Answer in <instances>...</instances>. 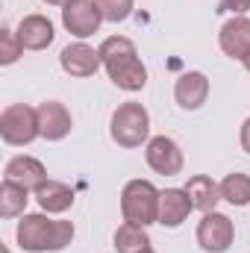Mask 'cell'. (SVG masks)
I'll return each instance as SVG.
<instances>
[{
  "label": "cell",
  "mask_w": 250,
  "mask_h": 253,
  "mask_svg": "<svg viewBox=\"0 0 250 253\" xmlns=\"http://www.w3.org/2000/svg\"><path fill=\"white\" fill-rule=\"evenodd\" d=\"M62 24L71 36L88 39V36H94L100 30L103 15H100V9H97L94 0H71V3L62 6Z\"/></svg>",
  "instance_id": "cell-7"
},
{
  "label": "cell",
  "mask_w": 250,
  "mask_h": 253,
  "mask_svg": "<svg viewBox=\"0 0 250 253\" xmlns=\"http://www.w3.org/2000/svg\"><path fill=\"white\" fill-rule=\"evenodd\" d=\"M59 65H62V71L68 77L83 80V77H94L97 68L103 65V59H100V50L88 47L85 42H77V44H68L59 53Z\"/></svg>",
  "instance_id": "cell-9"
},
{
  "label": "cell",
  "mask_w": 250,
  "mask_h": 253,
  "mask_svg": "<svg viewBox=\"0 0 250 253\" xmlns=\"http://www.w3.org/2000/svg\"><path fill=\"white\" fill-rule=\"evenodd\" d=\"M109 135L118 147H141L150 135V115L141 103L129 100L121 103L115 112H112V121H109Z\"/></svg>",
  "instance_id": "cell-3"
},
{
  "label": "cell",
  "mask_w": 250,
  "mask_h": 253,
  "mask_svg": "<svg viewBox=\"0 0 250 253\" xmlns=\"http://www.w3.org/2000/svg\"><path fill=\"white\" fill-rule=\"evenodd\" d=\"M21 53H24V44H21L18 33L3 27L0 30V65H15L21 59Z\"/></svg>",
  "instance_id": "cell-22"
},
{
  "label": "cell",
  "mask_w": 250,
  "mask_h": 253,
  "mask_svg": "<svg viewBox=\"0 0 250 253\" xmlns=\"http://www.w3.org/2000/svg\"><path fill=\"white\" fill-rule=\"evenodd\" d=\"M218 44H221V50H224L230 59L245 62L250 56V18L248 15H233V18L221 27Z\"/></svg>",
  "instance_id": "cell-8"
},
{
  "label": "cell",
  "mask_w": 250,
  "mask_h": 253,
  "mask_svg": "<svg viewBox=\"0 0 250 253\" xmlns=\"http://www.w3.org/2000/svg\"><path fill=\"white\" fill-rule=\"evenodd\" d=\"M115 251L118 253H144L150 251V236H147V227H138V224H129L124 221L115 233Z\"/></svg>",
  "instance_id": "cell-20"
},
{
  "label": "cell",
  "mask_w": 250,
  "mask_h": 253,
  "mask_svg": "<svg viewBox=\"0 0 250 253\" xmlns=\"http://www.w3.org/2000/svg\"><path fill=\"white\" fill-rule=\"evenodd\" d=\"M109 74V80L118 85V88H124V91H141L144 85H147V68L144 62L135 56V59H129V62L118 65V68H109L106 71Z\"/></svg>",
  "instance_id": "cell-17"
},
{
  "label": "cell",
  "mask_w": 250,
  "mask_h": 253,
  "mask_svg": "<svg viewBox=\"0 0 250 253\" xmlns=\"http://www.w3.org/2000/svg\"><path fill=\"white\" fill-rule=\"evenodd\" d=\"M42 135L39 129V109L27 103H12L0 115V138L12 147H24Z\"/></svg>",
  "instance_id": "cell-4"
},
{
  "label": "cell",
  "mask_w": 250,
  "mask_h": 253,
  "mask_svg": "<svg viewBox=\"0 0 250 253\" xmlns=\"http://www.w3.org/2000/svg\"><path fill=\"white\" fill-rule=\"evenodd\" d=\"M97 50H100V59H103V68H106V71H109V68H118V65H124V62H129V59L138 56L135 44H132L126 36H109Z\"/></svg>",
  "instance_id": "cell-18"
},
{
  "label": "cell",
  "mask_w": 250,
  "mask_h": 253,
  "mask_svg": "<svg viewBox=\"0 0 250 253\" xmlns=\"http://www.w3.org/2000/svg\"><path fill=\"white\" fill-rule=\"evenodd\" d=\"M47 6H65V3H71V0H44Z\"/></svg>",
  "instance_id": "cell-26"
},
{
  "label": "cell",
  "mask_w": 250,
  "mask_h": 253,
  "mask_svg": "<svg viewBox=\"0 0 250 253\" xmlns=\"http://www.w3.org/2000/svg\"><path fill=\"white\" fill-rule=\"evenodd\" d=\"M191 209H194V203L186 189H165L159 197V224L174 230L191 215Z\"/></svg>",
  "instance_id": "cell-14"
},
{
  "label": "cell",
  "mask_w": 250,
  "mask_h": 253,
  "mask_svg": "<svg viewBox=\"0 0 250 253\" xmlns=\"http://www.w3.org/2000/svg\"><path fill=\"white\" fill-rule=\"evenodd\" d=\"M206 97H209V80H206V74H200V71H186V74L174 83V100H177L180 109H186V112L200 109V106L206 103Z\"/></svg>",
  "instance_id": "cell-12"
},
{
  "label": "cell",
  "mask_w": 250,
  "mask_h": 253,
  "mask_svg": "<svg viewBox=\"0 0 250 253\" xmlns=\"http://www.w3.org/2000/svg\"><path fill=\"white\" fill-rule=\"evenodd\" d=\"M144 159L162 177H177V174H183V165H186V156H183L180 144L168 135H153L144 147Z\"/></svg>",
  "instance_id": "cell-5"
},
{
  "label": "cell",
  "mask_w": 250,
  "mask_h": 253,
  "mask_svg": "<svg viewBox=\"0 0 250 253\" xmlns=\"http://www.w3.org/2000/svg\"><path fill=\"white\" fill-rule=\"evenodd\" d=\"M0 253H12V251H9V248H0Z\"/></svg>",
  "instance_id": "cell-28"
},
{
  "label": "cell",
  "mask_w": 250,
  "mask_h": 253,
  "mask_svg": "<svg viewBox=\"0 0 250 253\" xmlns=\"http://www.w3.org/2000/svg\"><path fill=\"white\" fill-rule=\"evenodd\" d=\"M15 239L24 251L30 253H47V251H65L74 242V224L71 221H50L47 212L24 215L18 221Z\"/></svg>",
  "instance_id": "cell-1"
},
{
  "label": "cell",
  "mask_w": 250,
  "mask_h": 253,
  "mask_svg": "<svg viewBox=\"0 0 250 253\" xmlns=\"http://www.w3.org/2000/svg\"><path fill=\"white\" fill-rule=\"evenodd\" d=\"M94 3H97L103 21H109V24L126 21L132 15V6H135V0H94Z\"/></svg>",
  "instance_id": "cell-23"
},
{
  "label": "cell",
  "mask_w": 250,
  "mask_h": 253,
  "mask_svg": "<svg viewBox=\"0 0 250 253\" xmlns=\"http://www.w3.org/2000/svg\"><path fill=\"white\" fill-rule=\"evenodd\" d=\"M186 191H188V197H191V203H194V209H200L203 215L215 212V206L221 200V183H215L206 174H194L186 183Z\"/></svg>",
  "instance_id": "cell-16"
},
{
  "label": "cell",
  "mask_w": 250,
  "mask_h": 253,
  "mask_svg": "<svg viewBox=\"0 0 250 253\" xmlns=\"http://www.w3.org/2000/svg\"><path fill=\"white\" fill-rule=\"evenodd\" d=\"M39 109V129H42V138H47V141H62L65 135L71 132V112L65 109V103L59 100H44V103H39L36 106Z\"/></svg>",
  "instance_id": "cell-10"
},
{
  "label": "cell",
  "mask_w": 250,
  "mask_h": 253,
  "mask_svg": "<svg viewBox=\"0 0 250 253\" xmlns=\"http://www.w3.org/2000/svg\"><path fill=\"white\" fill-rule=\"evenodd\" d=\"M144 253H153V248H150V251H144Z\"/></svg>",
  "instance_id": "cell-29"
},
{
  "label": "cell",
  "mask_w": 250,
  "mask_h": 253,
  "mask_svg": "<svg viewBox=\"0 0 250 253\" xmlns=\"http://www.w3.org/2000/svg\"><path fill=\"white\" fill-rule=\"evenodd\" d=\"M36 200H39L42 212H47V215H62V212H68V209L74 206V191H71V186H65L59 180H47L44 186L36 189Z\"/></svg>",
  "instance_id": "cell-15"
},
{
  "label": "cell",
  "mask_w": 250,
  "mask_h": 253,
  "mask_svg": "<svg viewBox=\"0 0 250 253\" xmlns=\"http://www.w3.org/2000/svg\"><path fill=\"white\" fill-rule=\"evenodd\" d=\"M27 203H30V189L12 183V180H3L0 183V215L3 218H18L27 212Z\"/></svg>",
  "instance_id": "cell-19"
},
{
  "label": "cell",
  "mask_w": 250,
  "mask_h": 253,
  "mask_svg": "<svg viewBox=\"0 0 250 253\" xmlns=\"http://www.w3.org/2000/svg\"><path fill=\"white\" fill-rule=\"evenodd\" d=\"M250 9V0H218V12H233V15H245Z\"/></svg>",
  "instance_id": "cell-24"
},
{
  "label": "cell",
  "mask_w": 250,
  "mask_h": 253,
  "mask_svg": "<svg viewBox=\"0 0 250 253\" xmlns=\"http://www.w3.org/2000/svg\"><path fill=\"white\" fill-rule=\"evenodd\" d=\"M3 180H12L24 189L36 191L39 186L47 183V168L36 159V156H12L6 162V171H3Z\"/></svg>",
  "instance_id": "cell-11"
},
{
  "label": "cell",
  "mask_w": 250,
  "mask_h": 253,
  "mask_svg": "<svg viewBox=\"0 0 250 253\" xmlns=\"http://www.w3.org/2000/svg\"><path fill=\"white\" fill-rule=\"evenodd\" d=\"M236 239V227L224 212H206L197 224V245L206 253H227Z\"/></svg>",
  "instance_id": "cell-6"
},
{
  "label": "cell",
  "mask_w": 250,
  "mask_h": 253,
  "mask_svg": "<svg viewBox=\"0 0 250 253\" xmlns=\"http://www.w3.org/2000/svg\"><path fill=\"white\" fill-rule=\"evenodd\" d=\"M159 197L162 191L150 180H129L121 191V215L129 224L150 227L159 224Z\"/></svg>",
  "instance_id": "cell-2"
},
{
  "label": "cell",
  "mask_w": 250,
  "mask_h": 253,
  "mask_svg": "<svg viewBox=\"0 0 250 253\" xmlns=\"http://www.w3.org/2000/svg\"><path fill=\"white\" fill-rule=\"evenodd\" d=\"M245 68H248V71H250V56H248V59H245Z\"/></svg>",
  "instance_id": "cell-27"
},
{
  "label": "cell",
  "mask_w": 250,
  "mask_h": 253,
  "mask_svg": "<svg viewBox=\"0 0 250 253\" xmlns=\"http://www.w3.org/2000/svg\"><path fill=\"white\" fill-rule=\"evenodd\" d=\"M242 150H245V153H250V118L242 124Z\"/></svg>",
  "instance_id": "cell-25"
},
{
  "label": "cell",
  "mask_w": 250,
  "mask_h": 253,
  "mask_svg": "<svg viewBox=\"0 0 250 253\" xmlns=\"http://www.w3.org/2000/svg\"><path fill=\"white\" fill-rule=\"evenodd\" d=\"M15 33H18L24 50H44L53 44V36H56L50 18H44V15H24Z\"/></svg>",
  "instance_id": "cell-13"
},
{
  "label": "cell",
  "mask_w": 250,
  "mask_h": 253,
  "mask_svg": "<svg viewBox=\"0 0 250 253\" xmlns=\"http://www.w3.org/2000/svg\"><path fill=\"white\" fill-rule=\"evenodd\" d=\"M221 200L233 203V206H248L250 203V174H227L221 180Z\"/></svg>",
  "instance_id": "cell-21"
}]
</instances>
